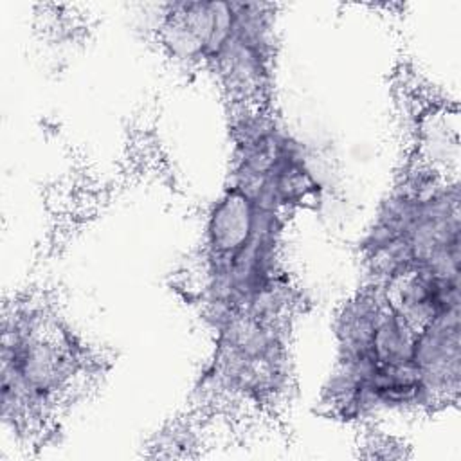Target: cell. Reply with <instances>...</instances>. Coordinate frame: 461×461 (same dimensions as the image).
<instances>
[{"instance_id":"cell-3","label":"cell","mask_w":461,"mask_h":461,"mask_svg":"<svg viewBox=\"0 0 461 461\" xmlns=\"http://www.w3.org/2000/svg\"><path fill=\"white\" fill-rule=\"evenodd\" d=\"M164 50L216 76L240 106H267L276 56V7L261 2H173L157 25Z\"/></svg>"},{"instance_id":"cell-6","label":"cell","mask_w":461,"mask_h":461,"mask_svg":"<svg viewBox=\"0 0 461 461\" xmlns=\"http://www.w3.org/2000/svg\"><path fill=\"white\" fill-rule=\"evenodd\" d=\"M230 139V185L286 216L321 202L308 148L267 106H240Z\"/></svg>"},{"instance_id":"cell-5","label":"cell","mask_w":461,"mask_h":461,"mask_svg":"<svg viewBox=\"0 0 461 461\" xmlns=\"http://www.w3.org/2000/svg\"><path fill=\"white\" fill-rule=\"evenodd\" d=\"M85 369V348L52 310L27 304L4 317L2 416L13 427H29L49 418Z\"/></svg>"},{"instance_id":"cell-4","label":"cell","mask_w":461,"mask_h":461,"mask_svg":"<svg viewBox=\"0 0 461 461\" xmlns=\"http://www.w3.org/2000/svg\"><path fill=\"white\" fill-rule=\"evenodd\" d=\"M375 285L418 272L459 274V185L430 167L418 169L378 209L364 241Z\"/></svg>"},{"instance_id":"cell-1","label":"cell","mask_w":461,"mask_h":461,"mask_svg":"<svg viewBox=\"0 0 461 461\" xmlns=\"http://www.w3.org/2000/svg\"><path fill=\"white\" fill-rule=\"evenodd\" d=\"M416 326L371 283L335 321L337 362L324 403L342 420L434 407L414 362Z\"/></svg>"},{"instance_id":"cell-8","label":"cell","mask_w":461,"mask_h":461,"mask_svg":"<svg viewBox=\"0 0 461 461\" xmlns=\"http://www.w3.org/2000/svg\"><path fill=\"white\" fill-rule=\"evenodd\" d=\"M461 315L443 317L416 328L414 362L434 403L457 398L461 382Z\"/></svg>"},{"instance_id":"cell-2","label":"cell","mask_w":461,"mask_h":461,"mask_svg":"<svg viewBox=\"0 0 461 461\" xmlns=\"http://www.w3.org/2000/svg\"><path fill=\"white\" fill-rule=\"evenodd\" d=\"M285 223L286 214L230 184L212 202L202 236V297L211 322L241 313L283 319Z\"/></svg>"},{"instance_id":"cell-7","label":"cell","mask_w":461,"mask_h":461,"mask_svg":"<svg viewBox=\"0 0 461 461\" xmlns=\"http://www.w3.org/2000/svg\"><path fill=\"white\" fill-rule=\"evenodd\" d=\"M212 326L214 353L209 376L220 391L252 403L274 400L288 375L283 319L241 313Z\"/></svg>"}]
</instances>
